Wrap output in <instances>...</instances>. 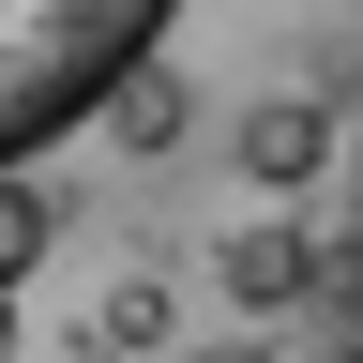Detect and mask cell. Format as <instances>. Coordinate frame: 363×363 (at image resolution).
<instances>
[{
  "label": "cell",
  "instance_id": "cell-1",
  "mask_svg": "<svg viewBox=\"0 0 363 363\" xmlns=\"http://www.w3.org/2000/svg\"><path fill=\"white\" fill-rule=\"evenodd\" d=\"M182 0H0V167H30L61 121L106 106L136 45H167Z\"/></svg>",
  "mask_w": 363,
  "mask_h": 363
},
{
  "label": "cell",
  "instance_id": "cell-2",
  "mask_svg": "<svg viewBox=\"0 0 363 363\" xmlns=\"http://www.w3.org/2000/svg\"><path fill=\"white\" fill-rule=\"evenodd\" d=\"M242 167L272 182V197L318 182V167H333V106H318V91H257V106H242Z\"/></svg>",
  "mask_w": 363,
  "mask_h": 363
},
{
  "label": "cell",
  "instance_id": "cell-3",
  "mask_svg": "<svg viewBox=\"0 0 363 363\" xmlns=\"http://www.w3.org/2000/svg\"><path fill=\"white\" fill-rule=\"evenodd\" d=\"M303 272H318V257H303V227H288V212H272V227H227V288H242L257 318H272V303H303Z\"/></svg>",
  "mask_w": 363,
  "mask_h": 363
},
{
  "label": "cell",
  "instance_id": "cell-4",
  "mask_svg": "<svg viewBox=\"0 0 363 363\" xmlns=\"http://www.w3.org/2000/svg\"><path fill=\"white\" fill-rule=\"evenodd\" d=\"M152 333H167V288H152V272H121V288L91 303V363H136Z\"/></svg>",
  "mask_w": 363,
  "mask_h": 363
},
{
  "label": "cell",
  "instance_id": "cell-5",
  "mask_svg": "<svg viewBox=\"0 0 363 363\" xmlns=\"http://www.w3.org/2000/svg\"><path fill=\"white\" fill-rule=\"evenodd\" d=\"M45 227H61V212H45V197H30V182H16V167H0V303H16V288H30V272H45Z\"/></svg>",
  "mask_w": 363,
  "mask_h": 363
},
{
  "label": "cell",
  "instance_id": "cell-6",
  "mask_svg": "<svg viewBox=\"0 0 363 363\" xmlns=\"http://www.w3.org/2000/svg\"><path fill=\"white\" fill-rule=\"evenodd\" d=\"M182 363H272V348H242V333H227V348H182Z\"/></svg>",
  "mask_w": 363,
  "mask_h": 363
},
{
  "label": "cell",
  "instance_id": "cell-7",
  "mask_svg": "<svg viewBox=\"0 0 363 363\" xmlns=\"http://www.w3.org/2000/svg\"><path fill=\"white\" fill-rule=\"evenodd\" d=\"M0 363H16V318H0Z\"/></svg>",
  "mask_w": 363,
  "mask_h": 363
}]
</instances>
